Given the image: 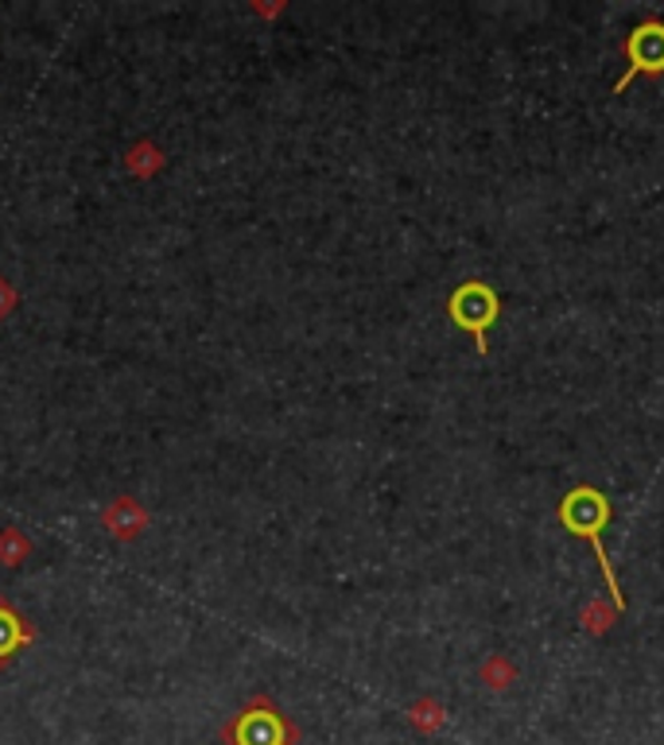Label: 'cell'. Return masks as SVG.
<instances>
[{"mask_svg": "<svg viewBox=\"0 0 664 745\" xmlns=\"http://www.w3.org/2000/svg\"><path fill=\"white\" fill-rule=\"evenodd\" d=\"M606 520H611V501H606V493L595 490V486H575V490L567 493L564 501H559V525H564L572 536H583V540H590L598 567H603V575H606V590H611V598H614V610H622V606H626V598H622L618 575H614L611 559H606V548H603Z\"/></svg>", "mask_w": 664, "mask_h": 745, "instance_id": "6da1fadb", "label": "cell"}, {"mask_svg": "<svg viewBox=\"0 0 664 745\" xmlns=\"http://www.w3.org/2000/svg\"><path fill=\"white\" fill-rule=\"evenodd\" d=\"M222 745H300V726L268 699V695H253L237 715H230L218 726Z\"/></svg>", "mask_w": 664, "mask_h": 745, "instance_id": "7a4b0ae2", "label": "cell"}, {"mask_svg": "<svg viewBox=\"0 0 664 745\" xmlns=\"http://www.w3.org/2000/svg\"><path fill=\"white\" fill-rule=\"evenodd\" d=\"M447 311H451V323L475 339L478 354H486V334H490V326L498 323L501 315L498 292H494L490 284H482V280H467V284H459L451 292Z\"/></svg>", "mask_w": 664, "mask_h": 745, "instance_id": "3957f363", "label": "cell"}, {"mask_svg": "<svg viewBox=\"0 0 664 745\" xmlns=\"http://www.w3.org/2000/svg\"><path fill=\"white\" fill-rule=\"evenodd\" d=\"M626 75L614 82V90H626L637 75H664V20H645L626 39Z\"/></svg>", "mask_w": 664, "mask_h": 745, "instance_id": "277c9868", "label": "cell"}, {"mask_svg": "<svg viewBox=\"0 0 664 745\" xmlns=\"http://www.w3.org/2000/svg\"><path fill=\"white\" fill-rule=\"evenodd\" d=\"M98 525L106 528L109 540L117 543H136L144 532L152 528V512L144 509L140 497L133 493H117L114 501L106 504V509L98 512Z\"/></svg>", "mask_w": 664, "mask_h": 745, "instance_id": "5b68a950", "label": "cell"}, {"mask_svg": "<svg viewBox=\"0 0 664 745\" xmlns=\"http://www.w3.org/2000/svg\"><path fill=\"white\" fill-rule=\"evenodd\" d=\"M36 640H39L36 625H31L4 595H0V672L12 668V660L20 656V648L36 645Z\"/></svg>", "mask_w": 664, "mask_h": 745, "instance_id": "8992f818", "label": "cell"}, {"mask_svg": "<svg viewBox=\"0 0 664 745\" xmlns=\"http://www.w3.org/2000/svg\"><path fill=\"white\" fill-rule=\"evenodd\" d=\"M164 167H167L164 148H159L156 140H148V136H140V140H133L129 148H125V171H129L133 179L148 183V179H156Z\"/></svg>", "mask_w": 664, "mask_h": 745, "instance_id": "52a82bcc", "label": "cell"}, {"mask_svg": "<svg viewBox=\"0 0 664 745\" xmlns=\"http://www.w3.org/2000/svg\"><path fill=\"white\" fill-rule=\"evenodd\" d=\"M31 551H36V543H31V536L23 532V528L16 525L0 528V567H4V571H16V567L28 563Z\"/></svg>", "mask_w": 664, "mask_h": 745, "instance_id": "ba28073f", "label": "cell"}, {"mask_svg": "<svg viewBox=\"0 0 664 745\" xmlns=\"http://www.w3.org/2000/svg\"><path fill=\"white\" fill-rule=\"evenodd\" d=\"M408 723H412L416 731H423V734H436L439 726L447 723V715H443V707H439L436 699H420V703H412V707H408Z\"/></svg>", "mask_w": 664, "mask_h": 745, "instance_id": "9c48e42d", "label": "cell"}, {"mask_svg": "<svg viewBox=\"0 0 664 745\" xmlns=\"http://www.w3.org/2000/svg\"><path fill=\"white\" fill-rule=\"evenodd\" d=\"M16 307H20V292H16L12 280L0 276V323H4V318L12 315Z\"/></svg>", "mask_w": 664, "mask_h": 745, "instance_id": "30bf717a", "label": "cell"}, {"mask_svg": "<svg viewBox=\"0 0 664 745\" xmlns=\"http://www.w3.org/2000/svg\"><path fill=\"white\" fill-rule=\"evenodd\" d=\"M284 0H280V4H261V0H250V12L253 16H265V20H276L280 12H284Z\"/></svg>", "mask_w": 664, "mask_h": 745, "instance_id": "8fae6325", "label": "cell"}]
</instances>
